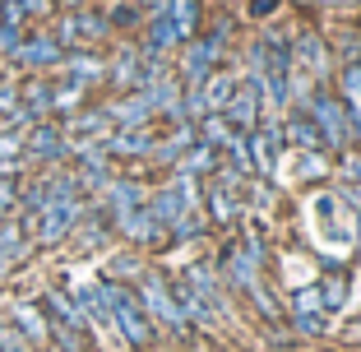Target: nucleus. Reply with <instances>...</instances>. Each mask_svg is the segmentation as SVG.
<instances>
[{"label":"nucleus","instance_id":"f257e3e1","mask_svg":"<svg viewBox=\"0 0 361 352\" xmlns=\"http://www.w3.org/2000/svg\"><path fill=\"white\" fill-rule=\"evenodd\" d=\"M223 269H227V283H232L236 292H245V297L255 301L259 310H264L269 320H278V306L274 297L264 292V250H259L255 236H245V241H236L232 250L223 255Z\"/></svg>","mask_w":361,"mask_h":352},{"label":"nucleus","instance_id":"f03ea898","mask_svg":"<svg viewBox=\"0 0 361 352\" xmlns=\"http://www.w3.org/2000/svg\"><path fill=\"white\" fill-rule=\"evenodd\" d=\"M306 116L315 121V130H319V144H324V153H348V144H352V130H348V111H343V102H338V93H334L329 84H315L306 93Z\"/></svg>","mask_w":361,"mask_h":352},{"label":"nucleus","instance_id":"7ed1b4c3","mask_svg":"<svg viewBox=\"0 0 361 352\" xmlns=\"http://www.w3.org/2000/svg\"><path fill=\"white\" fill-rule=\"evenodd\" d=\"M135 297H139V306H144V315L153 320V329H167L171 339H185V334H190V324H185V315H180L176 297H171V283L162 274L144 269V274H139Z\"/></svg>","mask_w":361,"mask_h":352},{"label":"nucleus","instance_id":"20e7f679","mask_svg":"<svg viewBox=\"0 0 361 352\" xmlns=\"http://www.w3.org/2000/svg\"><path fill=\"white\" fill-rule=\"evenodd\" d=\"M102 288H106V306H111V329H116L121 339L130 343V348H149L158 329H153V320L144 315L135 288H126V283H111V278H102Z\"/></svg>","mask_w":361,"mask_h":352},{"label":"nucleus","instance_id":"39448f33","mask_svg":"<svg viewBox=\"0 0 361 352\" xmlns=\"http://www.w3.org/2000/svg\"><path fill=\"white\" fill-rule=\"evenodd\" d=\"M84 209H88L84 200H51L47 209H37L32 218H19V223H23V232H28L32 245H56L79 227Z\"/></svg>","mask_w":361,"mask_h":352},{"label":"nucleus","instance_id":"423d86ee","mask_svg":"<svg viewBox=\"0 0 361 352\" xmlns=\"http://www.w3.org/2000/svg\"><path fill=\"white\" fill-rule=\"evenodd\" d=\"M223 42H227V28L209 32V37H190V42L180 47V88H200L204 79L223 65Z\"/></svg>","mask_w":361,"mask_h":352},{"label":"nucleus","instance_id":"0eeeda50","mask_svg":"<svg viewBox=\"0 0 361 352\" xmlns=\"http://www.w3.org/2000/svg\"><path fill=\"white\" fill-rule=\"evenodd\" d=\"M106 32H111V23H106V14H97V10H70V14H61V23H56V42L65 47V51H75V47H88V42H102Z\"/></svg>","mask_w":361,"mask_h":352},{"label":"nucleus","instance_id":"6e6552de","mask_svg":"<svg viewBox=\"0 0 361 352\" xmlns=\"http://www.w3.org/2000/svg\"><path fill=\"white\" fill-rule=\"evenodd\" d=\"M245 144H250V171L255 176H264V181H274L278 176V158H283V126L278 121H259L250 135H245Z\"/></svg>","mask_w":361,"mask_h":352},{"label":"nucleus","instance_id":"1a4fd4ad","mask_svg":"<svg viewBox=\"0 0 361 352\" xmlns=\"http://www.w3.org/2000/svg\"><path fill=\"white\" fill-rule=\"evenodd\" d=\"M223 116L232 121L241 135H250V130L264 121V102H259V84H255V75H245V79H236V93L227 97V107H223Z\"/></svg>","mask_w":361,"mask_h":352},{"label":"nucleus","instance_id":"9d476101","mask_svg":"<svg viewBox=\"0 0 361 352\" xmlns=\"http://www.w3.org/2000/svg\"><path fill=\"white\" fill-rule=\"evenodd\" d=\"M23 158H28V162H65V158H70V139H65L61 126L37 121V126L23 135Z\"/></svg>","mask_w":361,"mask_h":352},{"label":"nucleus","instance_id":"9b49d317","mask_svg":"<svg viewBox=\"0 0 361 352\" xmlns=\"http://www.w3.org/2000/svg\"><path fill=\"white\" fill-rule=\"evenodd\" d=\"M10 61L23 65V70H32V75H42V70H56V65L65 61V47L56 42L51 32H32V37H23V42L14 47Z\"/></svg>","mask_w":361,"mask_h":352},{"label":"nucleus","instance_id":"f8f14e48","mask_svg":"<svg viewBox=\"0 0 361 352\" xmlns=\"http://www.w3.org/2000/svg\"><path fill=\"white\" fill-rule=\"evenodd\" d=\"M292 70H306L315 84H329V47L319 32H297L292 42Z\"/></svg>","mask_w":361,"mask_h":352},{"label":"nucleus","instance_id":"ddd939ff","mask_svg":"<svg viewBox=\"0 0 361 352\" xmlns=\"http://www.w3.org/2000/svg\"><path fill=\"white\" fill-rule=\"evenodd\" d=\"M56 70H61L65 84H79V88H93V84H102V79H106V61H102V56H93L88 47L65 51V61L56 65Z\"/></svg>","mask_w":361,"mask_h":352},{"label":"nucleus","instance_id":"4468645a","mask_svg":"<svg viewBox=\"0 0 361 352\" xmlns=\"http://www.w3.org/2000/svg\"><path fill=\"white\" fill-rule=\"evenodd\" d=\"M102 111L111 116V126H116V130H149V121L158 116V111H153V102L139 93V88H135V93H121L116 102H106Z\"/></svg>","mask_w":361,"mask_h":352},{"label":"nucleus","instance_id":"2eb2a0df","mask_svg":"<svg viewBox=\"0 0 361 352\" xmlns=\"http://www.w3.org/2000/svg\"><path fill=\"white\" fill-rule=\"evenodd\" d=\"M111 227H116L126 241H135V245H158L162 236V227L153 223V214H149V204H139V209H130V214H121V218H111Z\"/></svg>","mask_w":361,"mask_h":352},{"label":"nucleus","instance_id":"dca6fc26","mask_svg":"<svg viewBox=\"0 0 361 352\" xmlns=\"http://www.w3.org/2000/svg\"><path fill=\"white\" fill-rule=\"evenodd\" d=\"M338 102H343V111H348L352 139L361 144V61H352V65L338 70Z\"/></svg>","mask_w":361,"mask_h":352},{"label":"nucleus","instance_id":"f3484780","mask_svg":"<svg viewBox=\"0 0 361 352\" xmlns=\"http://www.w3.org/2000/svg\"><path fill=\"white\" fill-rule=\"evenodd\" d=\"M106 84L121 88V93H135V88L144 84V51H139V47L116 51V61H106Z\"/></svg>","mask_w":361,"mask_h":352},{"label":"nucleus","instance_id":"a211bd4d","mask_svg":"<svg viewBox=\"0 0 361 352\" xmlns=\"http://www.w3.org/2000/svg\"><path fill=\"white\" fill-rule=\"evenodd\" d=\"M171 297H176V306H180V315H185V324H200V329H213V324H218V310H213L209 301H204L200 292L185 283V278H176V283H171Z\"/></svg>","mask_w":361,"mask_h":352},{"label":"nucleus","instance_id":"6ab92c4d","mask_svg":"<svg viewBox=\"0 0 361 352\" xmlns=\"http://www.w3.org/2000/svg\"><path fill=\"white\" fill-rule=\"evenodd\" d=\"M153 144H158V139H153L149 130H111V135L102 139L106 158H149Z\"/></svg>","mask_w":361,"mask_h":352},{"label":"nucleus","instance_id":"aec40b11","mask_svg":"<svg viewBox=\"0 0 361 352\" xmlns=\"http://www.w3.org/2000/svg\"><path fill=\"white\" fill-rule=\"evenodd\" d=\"M204 204H209V218L218 227H232L236 218H241V190H232V186L213 181L209 190H204Z\"/></svg>","mask_w":361,"mask_h":352},{"label":"nucleus","instance_id":"412c9836","mask_svg":"<svg viewBox=\"0 0 361 352\" xmlns=\"http://www.w3.org/2000/svg\"><path fill=\"white\" fill-rule=\"evenodd\" d=\"M10 320L19 324V334L32 343V348H47V343H51V324H47V310H42V306H32V301H19Z\"/></svg>","mask_w":361,"mask_h":352},{"label":"nucleus","instance_id":"4be33fe9","mask_svg":"<svg viewBox=\"0 0 361 352\" xmlns=\"http://www.w3.org/2000/svg\"><path fill=\"white\" fill-rule=\"evenodd\" d=\"M75 301H79V310H84L88 324H97V329H111V306H106V288H102V283H88V288H79ZM111 334H116V329H111Z\"/></svg>","mask_w":361,"mask_h":352},{"label":"nucleus","instance_id":"5701e85b","mask_svg":"<svg viewBox=\"0 0 361 352\" xmlns=\"http://www.w3.org/2000/svg\"><path fill=\"white\" fill-rule=\"evenodd\" d=\"M218 149H209V144H200V139H195L190 149L180 153L176 158V176H213V171H218Z\"/></svg>","mask_w":361,"mask_h":352},{"label":"nucleus","instance_id":"b1692460","mask_svg":"<svg viewBox=\"0 0 361 352\" xmlns=\"http://www.w3.org/2000/svg\"><path fill=\"white\" fill-rule=\"evenodd\" d=\"M167 19H171V28H176L180 47H185L195 37V28H200V19H204V0H167Z\"/></svg>","mask_w":361,"mask_h":352},{"label":"nucleus","instance_id":"393cba45","mask_svg":"<svg viewBox=\"0 0 361 352\" xmlns=\"http://www.w3.org/2000/svg\"><path fill=\"white\" fill-rule=\"evenodd\" d=\"M200 93H204V107H209V111H223V107H227V97L236 93V75L218 65V70H213V75L200 84Z\"/></svg>","mask_w":361,"mask_h":352},{"label":"nucleus","instance_id":"a878e982","mask_svg":"<svg viewBox=\"0 0 361 352\" xmlns=\"http://www.w3.org/2000/svg\"><path fill=\"white\" fill-rule=\"evenodd\" d=\"M19 107H28L37 121L51 116V79H28V84L19 88Z\"/></svg>","mask_w":361,"mask_h":352},{"label":"nucleus","instance_id":"bb28decb","mask_svg":"<svg viewBox=\"0 0 361 352\" xmlns=\"http://www.w3.org/2000/svg\"><path fill=\"white\" fill-rule=\"evenodd\" d=\"M283 139H292V144H297L301 153H310V149H324V144H319V130H315V121H310L306 111H297V116H292V121L283 126Z\"/></svg>","mask_w":361,"mask_h":352},{"label":"nucleus","instance_id":"cd10ccee","mask_svg":"<svg viewBox=\"0 0 361 352\" xmlns=\"http://www.w3.org/2000/svg\"><path fill=\"white\" fill-rule=\"evenodd\" d=\"M319 301H324V310H338L343 301H348V274L343 269H324V283H319Z\"/></svg>","mask_w":361,"mask_h":352},{"label":"nucleus","instance_id":"c85d7f7f","mask_svg":"<svg viewBox=\"0 0 361 352\" xmlns=\"http://www.w3.org/2000/svg\"><path fill=\"white\" fill-rule=\"evenodd\" d=\"M292 315H324V301H319V292H315V288L292 292Z\"/></svg>","mask_w":361,"mask_h":352},{"label":"nucleus","instance_id":"c756f323","mask_svg":"<svg viewBox=\"0 0 361 352\" xmlns=\"http://www.w3.org/2000/svg\"><path fill=\"white\" fill-rule=\"evenodd\" d=\"M0 352H32V343L19 334L14 320H0Z\"/></svg>","mask_w":361,"mask_h":352},{"label":"nucleus","instance_id":"7c9ffc66","mask_svg":"<svg viewBox=\"0 0 361 352\" xmlns=\"http://www.w3.org/2000/svg\"><path fill=\"white\" fill-rule=\"evenodd\" d=\"M106 23H111V28H135L139 23V5L135 0H130V5H116V10L106 14Z\"/></svg>","mask_w":361,"mask_h":352},{"label":"nucleus","instance_id":"2f4dec72","mask_svg":"<svg viewBox=\"0 0 361 352\" xmlns=\"http://www.w3.org/2000/svg\"><path fill=\"white\" fill-rule=\"evenodd\" d=\"M14 209H19V186L0 176V223H5V218H10Z\"/></svg>","mask_w":361,"mask_h":352},{"label":"nucleus","instance_id":"473e14b6","mask_svg":"<svg viewBox=\"0 0 361 352\" xmlns=\"http://www.w3.org/2000/svg\"><path fill=\"white\" fill-rule=\"evenodd\" d=\"M28 32L19 28V23H0V56H14V47L23 42Z\"/></svg>","mask_w":361,"mask_h":352},{"label":"nucleus","instance_id":"72a5a7b5","mask_svg":"<svg viewBox=\"0 0 361 352\" xmlns=\"http://www.w3.org/2000/svg\"><path fill=\"white\" fill-rule=\"evenodd\" d=\"M292 324H297V334H310V339L324 334V315H292Z\"/></svg>","mask_w":361,"mask_h":352},{"label":"nucleus","instance_id":"f704fd0d","mask_svg":"<svg viewBox=\"0 0 361 352\" xmlns=\"http://www.w3.org/2000/svg\"><path fill=\"white\" fill-rule=\"evenodd\" d=\"M343 65H352V61H361V32H348V37H343Z\"/></svg>","mask_w":361,"mask_h":352},{"label":"nucleus","instance_id":"c9c22d12","mask_svg":"<svg viewBox=\"0 0 361 352\" xmlns=\"http://www.w3.org/2000/svg\"><path fill=\"white\" fill-rule=\"evenodd\" d=\"M274 5H278V0H250V14H255V19H264Z\"/></svg>","mask_w":361,"mask_h":352},{"label":"nucleus","instance_id":"e433bc0d","mask_svg":"<svg viewBox=\"0 0 361 352\" xmlns=\"http://www.w3.org/2000/svg\"><path fill=\"white\" fill-rule=\"evenodd\" d=\"M14 265H19V260H14V255H10V250H0V278L10 274V269H14Z\"/></svg>","mask_w":361,"mask_h":352},{"label":"nucleus","instance_id":"4c0bfd02","mask_svg":"<svg viewBox=\"0 0 361 352\" xmlns=\"http://www.w3.org/2000/svg\"><path fill=\"white\" fill-rule=\"evenodd\" d=\"M135 5H144L149 14H162V10H167V0H135Z\"/></svg>","mask_w":361,"mask_h":352},{"label":"nucleus","instance_id":"58836bf2","mask_svg":"<svg viewBox=\"0 0 361 352\" xmlns=\"http://www.w3.org/2000/svg\"><path fill=\"white\" fill-rule=\"evenodd\" d=\"M348 334H361V315H357V324H352V329H348Z\"/></svg>","mask_w":361,"mask_h":352}]
</instances>
